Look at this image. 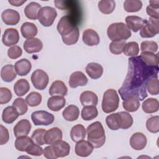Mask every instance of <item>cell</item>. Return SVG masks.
<instances>
[{"mask_svg":"<svg viewBox=\"0 0 159 159\" xmlns=\"http://www.w3.org/2000/svg\"><path fill=\"white\" fill-rule=\"evenodd\" d=\"M98 114V111L95 106H84L81 112V117L84 120H91L95 119Z\"/></svg>","mask_w":159,"mask_h":159,"instance_id":"74e56055","label":"cell"},{"mask_svg":"<svg viewBox=\"0 0 159 159\" xmlns=\"http://www.w3.org/2000/svg\"><path fill=\"white\" fill-rule=\"evenodd\" d=\"M12 106L16 109L20 116L25 114L28 110L27 103L26 101L22 98H16L14 101Z\"/></svg>","mask_w":159,"mask_h":159,"instance_id":"7dc6e473","label":"cell"},{"mask_svg":"<svg viewBox=\"0 0 159 159\" xmlns=\"http://www.w3.org/2000/svg\"><path fill=\"white\" fill-rule=\"evenodd\" d=\"M126 43L124 40H116L111 42L109 45L110 52L114 55H119L124 51L125 45Z\"/></svg>","mask_w":159,"mask_h":159,"instance_id":"7bdbcfd3","label":"cell"},{"mask_svg":"<svg viewBox=\"0 0 159 159\" xmlns=\"http://www.w3.org/2000/svg\"><path fill=\"white\" fill-rule=\"evenodd\" d=\"M30 79L34 87L39 90L45 89L49 81L47 73L41 69L35 70L32 73Z\"/></svg>","mask_w":159,"mask_h":159,"instance_id":"ba28073f","label":"cell"},{"mask_svg":"<svg viewBox=\"0 0 159 159\" xmlns=\"http://www.w3.org/2000/svg\"><path fill=\"white\" fill-rule=\"evenodd\" d=\"M15 70L19 76H25L29 74L32 68L30 61L26 59L22 58L15 63Z\"/></svg>","mask_w":159,"mask_h":159,"instance_id":"d4e9b609","label":"cell"},{"mask_svg":"<svg viewBox=\"0 0 159 159\" xmlns=\"http://www.w3.org/2000/svg\"><path fill=\"white\" fill-rule=\"evenodd\" d=\"M80 115L79 108L75 105L68 106L62 112L63 117L67 121L72 122L78 119Z\"/></svg>","mask_w":159,"mask_h":159,"instance_id":"4dcf8cb0","label":"cell"},{"mask_svg":"<svg viewBox=\"0 0 159 159\" xmlns=\"http://www.w3.org/2000/svg\"><path fill=\"white\" fill-rule=\"evenodd\" d=\"M32 125L27 119H21L14 127V136L17 138L20 136L27 135L31 129Z\"/></svg>","mask_w":159,"mask_h":159,"instance_id":"ac0fdd59","label":"cell"},{"mask_svg":"<svg viewBox=\"0 0 159 159\" xmlns=\"http://www.w3.org/2000/svg\"><path fill=\"white\" fill-rule=\"evenodd\" d=\"M16 109L13 106H7L2 111V119L6 124H12L19 116Z\"/></svg>","mask_w":159,"mask_h":159,"instance_id":"484cf974","label":"cell"},{"mask_svg":"<svg viewBox=\"0 0 159 159\" xmlns=\"http://www.w3.org/2000/svg\"><path fill=\"white\" fill-rule=\"evenodd\" d=\"M82 39L84 44L91 47L97 45L100 42V38L98 34L91 29H87L83 31Z\"/></svg>","mask_w":159,"mask_h":159,"instance_id":"2e32d148","label":"cell"},{"mask_svg":"<svg viewBox=\"0 0 159 159\" xmlns=\"http://www.w3.org/2000/svg\"><path fill=\"white\" fill-rule=\"evenodd\" d=\"M88 141L94 148H99L103 146L106 142V135L102 124L99 121H96L86 129Z\"/></svg>","mask_w":159,"mask_h":159,"instance_id":"7a4b0ae2","label":"cell"},{"mask_svg":"<svg viewBox=\"0 0 159 159\" xmlns=\"http://www.w3.org/2000/svg\"><path fill=\"white\" fill-rule=\"evenodd\" d=\"M80 100L83 106H96L98 103V96L91 91H83L80 95Z\"/></svg>","mask_w":159,"mask_h":159,"instance_id":"7402d4cb","label":"cell"},{"mask_svg":"<svg viewBox=\"0 0 159 159\" xmlns=\"http://www.w3.org/2000/svg\"><path fill=\"white\" fill-rule=\"evenodd\" d=\"M93 149V146L88 141L81 140L76 142L75 153L80 157H87L91 154Z\"/></svg>","mask_w":159,"mask_h":159,"instance_id":"4fadbf2b","label":"cell"},{"mask_svg":"<svg viewBox=\"0 0 159 159\" xmlns=\"http://www.w3.org/2000/svg\"><path fill=\"white\" fill-rule=\"evenodd\" d=\"M1 19L6 25H15L20 20V14L16 10L7 9L2 12Z\"/></svg>","mask_w":159,"mask_h":159,"instance_id":"7c38bea8","label":"cell"},{"mask_svg":"<svg viewBox=\"0 0 159 159\" xmlns=\"http://www.w3.org/2000/svg\"><path fill=\"white\" fill-rule=\"evenodd\" d=\"M52 145L57 158L59 157H65L70 154V146L69 143L65 141L61 140Z\"/></svg>","mask_w":159,"mask_h":159,"instance_id":"ffe728a7","label":"cell"},{"mask_svg":"<svg viewBox=\"0 0 159 159\" xmlns=\"http://www.w3.org/2000/svg\"><path fill=\"white\" fill-rule=\"evenodd\" d=\"M12 97L10 89L5 87L0 88V104H4L8 103Z\"/></svg>","mask_w":159,"mask_h":159,"instance_id":"f5cc1de1","label":"cell"},{"mask_svg":"<svg viewBox=\"0 0 159 159\" xmlns=\"http://www.w3.org/2000/svg\"><path fill=\"white\" fill-rule=\"evenodd\" d=\"M43 156L47 158H48V159H55V158H57V157H56V156L54 153V152H53V147H52V145H50V146L46 147L43 149Z\"/></svg>","mask_w":159,"mask_h":159,"instance_id":"6f0895ef","label":"cell"},{"mask_svg":"<svg viewBox=\"0 0 159 159\" xmlns=\"http://www.w3.org/2000/svg\"><path fill=\"white\" fill-rule=\"evenodd\" d=\"M159 1H150L149 5L146 8V12L150 17L159 19Z\"/></svg>","mask_w":159,"mask_h":159,"instance_id":"f6af8a7d","label":"cell"},{"mask_svg":"<svg viewBox=\"0 0 159 159\" xmlns=\"http://www.w3.org/2000/svg\"><path fill=\"white\" fill-rule=\"evenodd\" d=\"M140 104L139 99L135 96H129L125 99L122 102L124 109L128 112H134L137 111L140 107Z\"/></svg>","mask_w":159,"mask_h":159,"instance_id":"1f68e13d","label":"cell"},{"mask_svg":"<svg viewBox=\"0 0 159 159\" xmlns=\"http://www.w3.org/2000/svg\"><path fill=\"white\" fill-rule=\"evenodd\" d=\"M119 114L122 119L121 129H127L130 128L134 122V120L132 116L129 113L124 111L119 112Z\"/></svg>","mask_w":159,"mask_h":159,"instance_id":"816d5d0a","label":"cell"},{"mask_svg":"<svg viewBox=\"0 0 159 159\" xmlns=\"http://www.w3.org/2000/svg\"><path fill=\"white\" fill-rule=\"evenodd\" d=\"M119 105V97L114 89H107L102 97V109L105 113H111L117 109Z\"/></svg>","mask_w":159,"mask_h":159,"instance_id":"277c9868","label":"cell"},{"mask_svg":"<svg viewBox=\"0 0 159 159\" xmlns=\"http://www.w3.org/2000/svg\"><path fill=\"white\" fill-rule=\"evenodd\" d=\"M125 20L129 29L134 32H137L142 29L147 20L137 16H128L125 17Z\"/></svg>","mask_w":159,"mask_h":159,"instance_id":"d6986e66","label":"cell"},{"mask_svg":"<svg viewBox=\"0 0 159 159\" xmlns=\"http://www.w3.org/2000/svg\"><path fill=\"white\" fill-rule=\"evenodd\" d=\"M31 119L35 125H48L53 122L55 117L52 114L41 110L33 112Z\"/></svg>","mask_w":159,"mask_h":159,"instance_id":"9c48e42d","label":"cell"},{"mask_svg":"<svg viewBox=\"0 0 159 159\" xmlns=\"http://www.w3.org/2000/svg\"><path fill=\"white\" fill-rule=\"evenodd\" d=\"M86 137V129L81 124H76L74 125L70 131V137L71 140L77 142L83 140Z\"/></svg>","mask_w":159,"mask_h":159,"instance_id":"836d02e7","label":"cell"},{"mask_svg":"<svg viewBox=\"0 0 159 159\" xmlns=\"http://www.w3.org/2000/svg\"><path fill=\"white\" fill-rule=\"evenodd\" d=\"M19 40V34L17 29L9 28L5 30L2 37V42L6 47L14 46Z\"/></svg>","mask_w":159,"mask_h":159,"instance_id":"30bf717a","label":"cell"},{"mask_svg":"<svg viewBox=\"0 0 159 159\" xmlns=\"http://www.w3.org/2000/svg\"><path fill=\"white\" fill-rule=\"evenodd\" d=\"M20 32L23 37L29 39L34 38L37 34L38 29L34 23L25 22L20 27Z\"/></svg>","mask_w":159,"mask_h":159,"instance_id":"f1b7e54d","label":"cell"},{"mask_svg":"<svg viewBox=\"0 0 159 159\" xmlns=\"http://www.w3.org/2000/svg\"><path fill=\"white\" fill-rule=\"evenodd\" d=\"M146 127L151 133H157L159 131V117L152 116L148 118L146 122Z\"/></svg>","mask_w":159,"mask_h":159,"instance_id":"c3c4849f","label":"cell"},{"mask_svg":"<svg viewBox=\"0 0 159 159\" xmlns=\"http://www.w3.org/2000/svg\"><path fill=\"white\" fill-rule=\"evenodd\" d=\"M128 63L127 76L119 89V94L123 100L129 96H135L143 101L148 96L147 82L150 77L158 76L159 68L147 65L140 56L129 58Z\"/></svg>","mask_w":159,"mask_h":159,"instance_id":"6da1fadb","label":"cell"},{"mask_svg":"<svg viewBox=\"0 0 159 159\" xmlns=\"http://www.w3.org/2000/svg\"><path fill=\"white\" fill-rule=\"evenodd\" d=\"M67 91L68 88L65 84L62 81L56 80L52 83L48 93L52 96H60L63 97L67 94Z\"/></svg>","mask_w":159,"mask_h":159,"instance_id":"44dd1931","label":"cell"},{"mask_svg":"<svg viewBox=\"0 0 159 159\" xmlns=\"http://www.w3.org/2000/svg\"><path fill=\"white\" fill-rule=\"evenodd\" d=\"M116 7V2L113 0H102L98 2L99 10L104 14L112 13Z\"/></svg>","mask_w":159,"mask_h":159,"instance_id":"f35d334b","label":"cell"},{"mask_svg":"<svg viewBox=\"0 0 159 159\" xmlns=\"http://www.w3.org/2000/svg\"><path fill=\"white\" fill-rule=\"evenodd\" d=\"M41 5L36 2H30L24 8V14L25 16L31 20L38 19L39 12L41 9Z\"/></svg>","mask_w":159,"mask_h":159,"instance_id":"83f0119b","label":"cell"},{"mask_svg":"<svg viewBox=\"0 0 159 159\" xmlns=\"http://www.w3.org/2000/svg\"><path fill=\"white\" fill-rule=\"evenodd\" d=\"M45 132L46 130L44 129H37L35 130L31 136L34 142L39 145H43L45 144L43 137Z\"/></svg>","mask_w":159,"mask_h":159,"instance_id":"f907efd6","label":"cell"},{"mask_svg":"<svg viewBox=\"0 0 159 159\" xmlns=\"http://www.w3.org/2000/svg\"><path fill=\"white\" fill-rule=\"evenodd\" d=\"M108 38L113 41L116 40H126L130 37L132 34L127 25L124 22L112 23L107 29Z\"/></svg>","mask_w":159,"mask_h":159,"instance_id":"3957f363","label":"cell"},{"mask_svg":"<svg viewBox=\"0 0 159 159\" xmlns=\"http://www.w3.org/2000/svg\"><path fill=\"white\" fill-rule=\"evenodd\" d=\"M9 139V131L2 125H0V145L6 144Z\"/></svg>","mask_w":159,"mask_h":159,"instance_id":"9f6ffc18","label":"cell"},{"mask_svg":"<svg viewBox=\"0 0 159 159\" xmlns=\"http://www.w3.org/2000/svg\"><path fill=\"white\" fill-rule=\"evenodd\" d=\"M9 3L13 6H20L26 2V0H9Z\"/></svg>","mask_w":159,"mask_h":159,"instance_id":"680465c9","label":"cell"},{"mask_svg":"<svg viewBox=\"0 0 159 159\" xmlns=\"http://www.w3.org/2000/svg\"><path fill=\"white\" fill-rule=\"evenodd\" d=\"M43 148L39 145L35 143L34 142L32 143L26 150L27 154L33 156H41L43 154Z\"/></svg>","mask_w":159,"mask_h":159,"instance_id":"db71d44e","label":"cell"},{"mask_svg":"<svg viewBox=\"0 0 159 159\" xmlns=\"http://www.w3.org/2000/svg\"><path fill=\"white\" fill-rule=\"evenodd\" d=\"M24 49L28 53H37L42 50L43 48L42 42L38 38H32L27 39L24 42Z\"/></svg>","mask_w":159,"mask_h":159,"instance_id":"e0dca14e","label":"cell"},{"mask_svg":"<svg viewBox=\"0 0 159 159\" xmlns=\"http://www.w3.org/2000/svg\"><path fill=\"white\" fill-rule=\"evenodd\" d=\"M42 96L37 92H31L26 97L25 101L27 104L30 107H35L39 106L42 102Z\"/></svg>","mask_w":159,"mask_h":159,"instance_id":"bcb514c9","label":"cell"},{"mask_svg":"<svg viewBox=\"0 0 159 159\" xmlns=\"http://www.w3.org/2000/svg\"><path fill=\"white\" fill-rule=\"evenodd\" d=\"M63 134L58 127H53L47 130L44 135V142L47 145H53L62 139Z\"/></svg>","mask_w":159,"mask_h":159,"instance_id":"8fae6325","label":"cell"},{"mask_svg":"<svg viewBox=\"0 0 159 159\" xmlns=\"http://www.w3.org/2000/svg\"><path fill=\"white\" fill-rule=\"evenodd\" d=\"M15 67L12 65H6L1 70V79L7 83L12 82L17 76Z\"/></svg>","mask_w":159,"mask_h":159,"instance_id":"f546056e","label":"cell"},{"mask_svg":"<svg viewBox=\"0 0 159 159\" xmlns=\"http://www.w3.org/2000/svg\"><path fill=\"white\" fill-rule=\"evenodd\" d=\"M147 143V137L142 132L134 133L130 139V145L135 150L143 149L146 147Z\"/></svg>","mask_w":159,"mask_h":159,"instance_id":"9a60e30c","label":"cell"},{"mask_svg":"<svg viewBox=\"0 0 159 159\" xmlns=\"http://www.w3.org/2000/svg\"><path fill=\"white\" fill-rule=\"evenodd\" d=\"M124 55L128 57H136L139 53V46L136 42L126 43L123 51Z\"/></svg>","mask_w":159,"mask_h":159,"instance_id":"b9f144b4","label":"cell"},{"mask_svg":"<svg viewBox=\"0 0 159 159\" xmlns=\"http://www.w3.org/2000/svg\"><path fill=\"white\" fill-rule=\"evenodd\" d=\"M159 32L158 19L150 17L146 20L140 31V35L143 38H151Z\"/></svg>","mask_w":159,"mask_h":159,"instance_id":"52a82bcc","label":"cell"},{"mask_svg":"<svg viewBox=\"0 0 159 159\" xmlns=\"http://www.w3.org/2000/svg\"><path fill=\"white\" fill-rule=\"evenodd\" d=\"M158 44L152 40H145L141 43L140 50L142 52H148L155 53L158 51Z\"/></svg>","mask_w":159,"mask_h":159,"instance_id":"681fc988","label":"cell"},{"mask_svg":"<svg viewBox=\"0 0 159 159\" xmlns=\"http://www.w3.org/2000/svg\"><path fill=\"white\" fill-rule=\"evenodd\" d=\"M142 7L141 1L126 0L124 2V8L126 12H135L139 11Z\"/></svg>","mask_w":159,"mask_h":159,"instance_id":"60d3db41","label":"cell"},{"mask_svg":"<svg viewBox=\"0 0 159 159\" xmlns=\"http://www.w3.org/2000/svg\"><path fill=\"white\" fill-rule=\"evenodd\" d=\"M147 89L150 94L157 95L159 93V83L158 76L150 77L147 82Z\"/></svg>","mask_w":159,"mask_h":159,"instance_id":"ab89813d","label":"cell"},{"mask_svg":"<svg viewBox=\"0 0 159 159\" xmlns=\"http://www.w3.org/2000/svg\"><path fill=\"white\" fill-rule=\"evenodd\" d=\"M88 80L86 75L80 71H76L71 73L69 79V85L72 88L78 86H83L87 84Z\"/></svg>","mask_w":159,"mask_h":159,"instance_id":"5bb4252c","label":"cell"},{"mask_svg":"<svg viewBox=\"0 0 159 159\" xmlns=\"http://www.w3.org/2000/svg\"><path fill=\"white\" fill-rule=\"evenodd\" d=\"M106 123L111 130H117L121 129L122 119L119 112L108 115L106 118Z\"/></svg>","mask_w":159,"mask_h":159,"instance_id":"4316f807","label":"cell"},{"mask_svg":"<svg viewBox=\"0 0 159 159\" xmlns=\"http://www.w3.org/2000/svg\"><path fill=\"white\" fill-rule=\"evenodd\" d=\"M142 107L144 112L147 114H152L158 111L159 102L157 99L149 98L143 102Z\"/></svg>","mask_w":159,"mask_h":159,"instance_id":"e575fe53","label":"cell"},{"mask_svg":"<svg viewBox=\"0 0 159 159\" xmlns=\"http://www.w3.org/2000/svg\"><path fill=\"white\" fill-rule=\"evenodd\" d=\"M66 100L63 96H53L47 101V107L52 111L57 112L61 110L65 106Z\"/></svg>","mask_w":159,"mask_h":159,"instance_id":"603a6c76","label":"cell"},{"mask_svg":"<svg viewBox=\"0 0 159 159\" xmlns=\"http://www.w3.org/2000/svg\"><path fill=\"white\" fill-rule=\"evenodd\" d=\"M22 54V48L18 45L11 47L7 50V56L11 59H16L20 57Z\"/></svg>","mask_w":159,"mask_h":159,"instance_id":"11a10c76","label":"cell"},{"mask_svg":"<svg viewBox=\"0 0 159 159\" xmlns=\"http://www.w3.org/2000/svg\"><path fill=\"white\" fill-rule=\"evenodd\" d=\"M80 36V30L78 27H76L74 30L71 32L70 34L61 37L63 42L66 45H71L76 43L78 39Z\"/></svg>","mask_w":159,"mask_h":159,"instance_id":"ee69618b","label":"cell"},{"mask_svg":"<svg viewBox=\"0 0 159 159\" xmlns=\"http://www.w3.org/2000/svg\"><path fill=\"white\" fill-rule=\"evenodd\" d=\"M30 89V84L28 81L22 78L17 80L14 84V91L15 94L18 96H23Z\"/></svg>","mask_w":159,"mask_h":159,"instance_id":"d6a6232c","label":"cell"},{"mask_svg":"<svg viewBox=\"0 0 159 159\" xmlns=\"http://www.w3.org/2000/svg\"><path fill=\"white\" fill-rule=\"evenodd\" d=\"M33 143L34 141L32 138L25 135L17 137L14 142V145L17 150L20 152H26L28 147Z\"/></svg>","mask_w":159,"mask_h":159,"instance_id":"8d00e7d4","label":"cell"},{"mask_svg":"<svg viewBox=\"0 0 159 159\" xmlns=\"http://www.w3.org/2000/svg\"><path fill=\"white\" fill-rule=\"evenodd\" d=\"M140 57L147 65L150 66H158V53L155 54L148 52H142Z\"/></svg>","mask_w":159,"mask_h":159,"instance_id":"d590c367","label":"cell"},{"mask_svg":"<svg viewBox=\"0 0 159 159\" xmlns=\"http://www.w3.org/2000/svg\"><path fill=\"white\" fill-rule=\"evenodd\" d=\"M57 16L56 9L50 6L42 7L39 12V21L44 27L51 26Z\"/></svg>","mask_w":159,"mask_h":159,"instance_id":"8992f818","label":"cell"},{"mask_svg":"<svg viewBox=\"0 0 159 159\" xmlns=\"http://www.w3.org/2000/svg\"><path fill=\"white\" fill-rule=\"evenodd\" d=\"M85 70L88 75L94 80L99 78L103 73V67L101 65L95 62L88 63Z\"/></svg>","mask_w":159,"mask_h":159,"instance_id":"cb8c5ba5","label":"cell"},{"mask_svg":"<svg viewBox=\"0 0 159 159\" xmlns=\"http://www.w3.org/2000/svg\"><path fill=\"white\" fill-rule=\"evenodd\" d=\"M74 17L70 15L63 16L58 22L57 30L61 37L66 36L72 32L76 27Z\"/></svg>","mask_w":159,"mask_h":159,"instance_id":"5b68a950","label":"cell"}]
</instances>
